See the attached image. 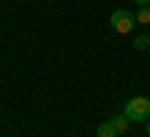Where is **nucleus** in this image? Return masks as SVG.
Masks as SVG:
<instances>
[{
	"mask_svg": "<svg viewBox=\"0 0 150 137\" xmlns=\"http://www.w3.org/2000/svg\"><path fill=\"white\" fill-rule=\"evenodd\" d=\"M133 45H135V50H150V35H148V32L138 35V37L133 40Z\"/></svg>",
	"mask_w": 150,
	"mask_h": 137,
	"instance_id": "5",
	"label": "nucleus"
},
{
	"mask_svg": "<svg viewBox=\"0 0 150 137\" xmlns=\"http://www.w3.org/2000/svg\"><path fill=\"white\" fill-rule=\"evenodd\" d=\"M95 135H98V137H120L118 132H115V127H112L110 120L100 122V125H98V130H95Z\"/></svg>",
	"mask_w": 150,
	"mask_h": 137,
	"instance_id": "4",
	"label": "nucleus"
},
{
	"mask_svg": "<svg viewBox=\"0 0 150 137\" xmlns=\"http://www.w3.org/2000/svg\"><path fill=\"white\" fill-rule=\"evenodd\" d=\"M125 115L130 122H148L150 120V100L143 95L130 97L128 105H125Z\"/></svg>",
	"mask_w": 150,
	"mask_h": 137,
	"instance_id": "1",
	"label": "nucleus"
},
{
	"mask_svg": "<svg viewBox=\"0 0 150 137\" xmlns=\"http://www.w3.org/2000/svg\"><path fill=\"white\" fill-rule=\"evenodd\" d=\"M110 122H112V127H115V132H118V135H125V132H128V125H130V120H128V115H112L110 117Z\"/></svg>",
	"mask_w": 150,
	"mask_h": 137,
	"instance_id": "3",
	"label": "nucleus"
},
{
	"mask_svg": "<svg viewBox=\"0 0 150 137\" xmlns=\"http://www.w3.org/2000/svg\"><path fill=\"white\" fill-rule=\"evenodd\" d=\"M148 35H150V32H148Z\"/></svg>",
	"mask_w": 150,
	"mask_h": 137,
	"instance_id": "10",
	"label": "nucleus"
},
{
	"mask_svg": "<svg viewBox=\"0 0 150 137\" xmlns=\"http://www.w3.org/2000/svg\"><path fill=\"white\" fill-rule=\"evenodd\" d=\"M148 58H150V50H148Z\"/></svg>",
	"mask_w": 150,
	"mask_h": 137,
	"instance_id": "9",
	"label": "nucleus"
},
{
	"mask_svg": "<svg viewBox=\"0 0 150 137\" xmlns=\"http://www.w3.org/2000/svg\"><path fill=\"white\" fill-rule=\"evenodd\" d=\"M135 22H138L135 15L128 13V10H115V13H110V18H108V25H110L115 32H120V35H128V32L135 27Z\"/></svg>",
	"mask_w": 150,
	"mask_h": 137,
	"instance_id": "2",
	"label": "nucleus"
},
{
	"mask_svg": "<svg viewBox=\"0 0 150 137\" xmlns=\"http://www.w3.org/2000/svg\"><path fill=\"white\" fill-rule=\"evenodd\" d=\"M138 5H150V0H135Z\"/></svg>",
	"mask_w": 150,
	"mask_h": 137,
	"instance_id": "7",
	"label": "nucleus"
},
{
	"mask_svg": "<svg viewBox=\"0 0 150 137\" xmlns=\"http://www.w3.org/2000/svg\"><path fill=\"white\" fill-rule=\"evenodd\" d=\"M135 20L143 22V25H150V5H140L138 15H135Z\"/></svg>",
	"mask_w": 150,
	"mask_h": 137,
	"instance_id": "6",
	"label": "nucleus"
},
{
	"mask_svg": "<svg viewBox=\"0 0 150 137\" xmlns=\"http://www.w3.org/2000/svg\"><path fill=\"white\" fill-rule=\"evenodd\" d=\"M145 132H148V135H150V120L145 122Z\"/></svg>",
	"mask_w": 150,
	"mask_h": 137,
	"instance_id": "8",
	"label": "nucleus"
}]
</instances>
